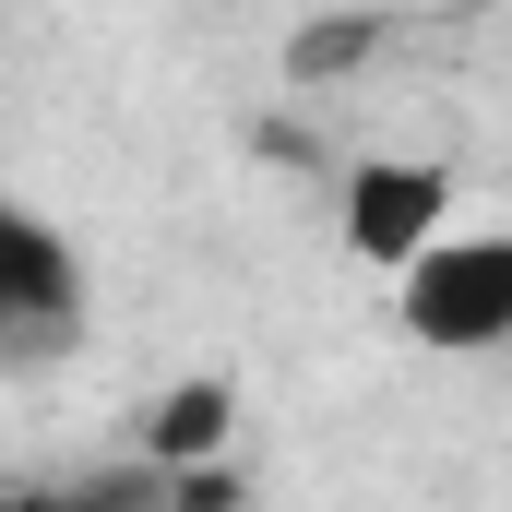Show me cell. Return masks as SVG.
<instances>
[{
  "label": "cell",
  "instance_id": "1",
  "mask_svg": "<svg viewBox=\"0 0 512 512\" xmlns=\"http://www.w3.org/2000/svg\"><path fill=\"white\" fill-rule=\"evenodd\" d=\"M84 322H96L84 251H72L36 203L0 191V370H48V358H72Z\"/></svg>",
  "mask_w": 512,
  "mask_h": 512
},
{
  "label": "cell",
  "instance_id": "2",
  "mask_svg": "<svg viewBox=\"0 0 512 512\" xmlns=\"http://www.w3.org/2000/svg\"><path fill=\"white\" fill-rule=\"evenodd\" d=\"M393 322H405V346H429V358H489L512 346V239H429V251L393 274Z\"/></svg>",
  "mask_w": 512,
  "mask_h": 512
},
{
  "label": "cell",
  "instance_id": "3",
  "mask_svg": "<svg viewBox=\"0 0 512 512\" xmlns=\"http://www.w3.org/2000/svg\"><path fill=\"white\" fill-rule=\"evenodd\" d=\"M334 215H346V251L370 274H405L429 239H453V167L441 155H358Z\"/></svg>",
  "mask_w": 512,
  "mask_h": 512
},
{
  "label": "cell",
  "instance_id": "4",
  "mask_svg": "<svg viewBox=\"0 0 512 512\" xmlns=\"http://www.w3.org/2000/svg\"><path fill=\"white\" fill-rule=\"evenodd\" d=\"M227 441H239V393L215 382V370H191L179 393H155V417L131 429V453H143V465H167V477H179V465H215Z\"/></svg>",
  "mask_w": 512,
  "mask_h": 512
},
{
  "label": "cell",
  "instance_id": "5",
  "mask_svg": "<svg viewBox=\"0 0 512 512\" xmlns=\"http://www.w3.org/2000/svg\"><path fill=\"white\" fill-rule=\"evenodd\" d=\"M0 512H72V501H60V489H12Z\"/></svg>",
  "mask_w": 512,
  "mask_h": 512
}]
</instances>
